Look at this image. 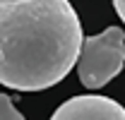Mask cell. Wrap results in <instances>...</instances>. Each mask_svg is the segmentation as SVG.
Returning <instances> with one entry per match:
<instances>
[{"instance_id": "cell-1", "label": "cell", "mask_w": 125, "mask_h": 120, "mask_svg": "<svg viewBox=\"0 0 125 120\" xmlns=\"http://www.w3.org/2000/svg\"><path fill=\"white\" fill-rule=\"evenodd\" d=\"M82 24L70 0H0V84L41 91L77 65Z\"/></svg>"}, {"instance_id": "cell-2", "label": "cell", "mask_w": 125, "mask_h": 120, "mask_svg": "<svg viewBox=\"0 0 125 120\" xmlns=\"http://www.w3.org/2000/svg\"><path fill=\"white\" fill-rule=\"evenodd\" d=\"M125 67V34L108 27L82 41L77 58V77L87 89H101Z\"/></svg>"}, {"instance_id": "cell-3", "label": "cell", "mask_w": 125, "mask_h": 120, "mask_svg": "<svg viewBox=\"0 0 125 120\" xmlns=\"http://www.w3.org/2000/svg\"><path fill=\"white\" fill-rule=\"evenodd\" d=\"M51 120H125V108L108 96L87 94L67 99L55 108Z\"/></svg>"}, {"instance_id": "cell-4", "label": "cell", "mask_w": 125, "mask_h": 120, "mask_svg": "<svg viewBox=\"0 0 125 120\" xmlns=\"http://www.w3.org/2000/svg\"><path fill=\"white\" fill-rule=\"evenodd\" d=\"M0 120H27L19 110L15 108L12 99L7 94H0Z\"/></svg>"}, {"instance_id": "cell-5", "label": "cell", "mask_w": 125, "mask_h": 120, "mask_svg": "<svg viewBox=\"0 0 125 120\" xmlns=\"http://www.w3.org/2000/svg\"><path fill=\"white\" fill-rule=\"evenodd\" d=\"M113 7H115V12H118V17L125 22V0H113Z\"/></svg>"}]
</instances>
